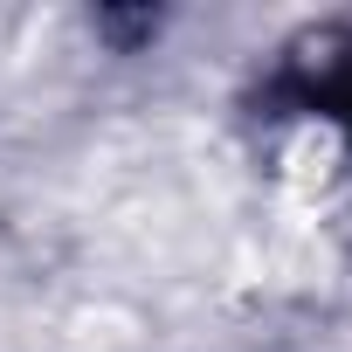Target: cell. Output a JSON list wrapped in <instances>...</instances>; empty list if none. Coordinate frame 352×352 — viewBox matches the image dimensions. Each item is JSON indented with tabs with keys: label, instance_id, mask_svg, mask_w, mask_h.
I'll return each instance as SVG.
<instances>
[{
	"label": "cell",
	"instance_id": "cell-1",
	"mask_svg": "<svg viewBox=\"0 0 352 352\" xmlns=\"http://www.w3.org/2000/svg\"><path fill=\"white\" fill-rule=\"evenodd\" d=\"M283 90L297 97V111H318V118L338 124L345 145H352V35H318V42L290 63Z\"/></svg>",
	"mask_w": 352,
	"mask_h": 352
}]
</instances>
